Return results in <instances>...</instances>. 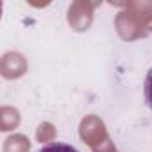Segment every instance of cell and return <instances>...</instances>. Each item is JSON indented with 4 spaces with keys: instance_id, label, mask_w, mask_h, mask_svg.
Instances as JSON below:
<instances>
[{
    "instance_id": "obj_1",
    "label": "cell",
    "mask_w": 152,
    "mask_h": 152,
    "mask_svg": "<svg viewBox=\"0 0 152 152\" xmlns=\"http://www.w3.org/2000/svg\"><path fill=\"white\" fill-rule=\"evenodd\" d=\"M38 152H79V150L66 143H48V145L41 147Z\"/></svg>"
},
{
    "instance_id": "obj_2",
    "label": "cell",
    "mask_w": 152,
    "mask_h": 152,
    "mask_svg": "<svg viewBox=\"0 0 152 152\" xmlns=\"http://www.w3.org/2000/svg\"><path fill=\"white\" fill-rule=\"evenodd\" d=\"M145 100H147V106L152 109V68L147 72V77H145Z\"/></svg>"
}]
</instances>
